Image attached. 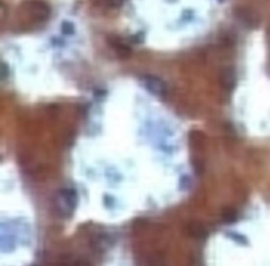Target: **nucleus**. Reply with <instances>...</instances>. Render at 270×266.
I'll return each instance as SVG.
<instances>
[{"instance_id":"nucleus-1","label":"nucleus","mask_w":270,"mask_h":266,"mask_svg":"<svg viewBox=\"0 0 270 266\" xmlns=\"http://www.w3.org/2000/svg\"><path fill=\"white\" fill-rule=\"evenodd\" d=\"M78 195L73 188H62L54 197L55 207L62 216L70 217L77 206Z\"/></svg>"},{"instance_id":"nucleus-2","label":"nucleus","mask_w":270,"mask_h":266,"mask_svg":"<svg viewBox=\"0 0 270 266\" xmlns=\"http://www.w3.org/2000/svg\"><path fill=\"white\" fill-rule=\"evenodd\" d=\"M25 14L31 18L32 22L43 24L46 23L51 16L50 5L41 0H32L27 1L25 5Z\"/></svg>"},{"instance_id":"nucleus-3","label":"nucleus","mask_w":270,"mask_h":266,"mask_svg":"<svg viewBox=\"0 0 270 266\" xmlns=\"http://www.w3.org/2000/svg\"><path fill=\"white\" fill-rule=\"evenodd\" d=\"M141 83L145 87V89L148 90L151 94H153L154 97L164 98L167 95V84H166V81L163 78L156 76V75H144V76L141 77Z\"/></svg>"},{"instance_id":"nucleus-4","label":"nucleus","mask_w":270,"mask_h":266,"mask_svg":"<svg viewBox=\"0 0 270 266\" xmlns=\"http://www.w3.org/2000/svg\"><path fill=\"white\" fill-rule=\"evenodd\" d=\"M219 81L221 89H224L226 91H232L237 86V73L232 68H224L220 73Z\"/></svg>"},{"instance_id":"nucleus-5","label":"nucleus","mask_w":270,"mask_h":266,"mask_svg":"<svg viewBox=\"0 0 270 266\" xmlns=\"http://www.w3.org/2000/svg\"><path fill=\"white\" fill-rule=\"evenodd\" d=\"M110 45L113 48L116 55L120 56L121 58H129L132 55V50H131V48L119 37L111 38Z\"/></svg>"},{"instance_id":"nucleus-6","label":"nucleus","mask_w":270,"mask_h":266,"mask_svg":"<svg viewBox=\"0 0 270 266\" xmlns=\"http://www.w3.org/2000/svg\"><path fill=\"white\" fill-rule=\"evenodd\" d=\"M113 243V239L106 234H100L93 238L92 247L99 252L108 250Z\"/></svg>"},{"instance_id":"nucleus-7","label":"nucleus","mask_w":270,"mask_h":266,"mask_svg":"<svg viewBox=\"0 0 270 266\" xmlns=\"http://www.w3.org/2000/svg\"><path fill=\"white\" fill-rule=\"evenodd\" d=\"M187 230H188V234L196 239H202L207 235V230L204 226L203 223H200L198 221H192L188 224V227H187Z\"/></svg>"},{"instance_id":"nucleus-8","label":"nucleus","mask_w":270,"mask_h":266,"mask_svg":"<svg viewBox=\"0 0 270 266\" xmlns=\"http://www.w3.org/2000/svg\"><path fill=\"white\" fill-rule=\"evenodd\" d=\"M238 219L237 211L232 208H226L221 213V220L226 224H232Z\"/></svg>"},{"instance_id":"nucleus-9","label":"nucleus","mask_w":270,"mask_h":266,"mask_svg":"<svg viewBox=\"0 0 270 266\" xmlns=\"http://www.w3.org/2000/svg\"><path fill=\"white\" fill-rule=\"evenodd\" d=\"M61 32L65 34V35H72L75 32V25L72 22H69V20H64V22L61 23V26H60Z\"/></svg>"},{"instance_id":"nucleus-10","label":"nucleus","mask_w":270,"mask_h":266,"mask_svg":"<svg viewBox=\"0 0 270 266\" xmlns=\"http://www.w3.org/2000/svg\"><path fill=\"white\" fill-rule=\"evenodd\" d=\"M228 237H229L230 239H232L233 241H235L237 243H240V244H247V239L246 237H244L243 235H240V234H235V233H229L227 234Z\"/></svg>"},{"instance_id":"nucleus-11","label":"nucleus","mask_w":270,"mask_h":266,"mask_svg":"<svg viewBox=\"0 0 270 266\" xmlns=\"http://www.w3.org/2000/svg\"><path fill=\"white\" fill-rule=\"evenodd\" d=\"M103 4H106L109 8H120L121 5H123L124 0H101Z\"/></svg>"},{"instance_id":"nucleus-12","label":"nucleus","mask_w":270,"mask_h":266,"mask_svg":"<svg viewBox=\"0 0 270 266\" xmlns=\"http://www.w3.org/2000/svg\"><path fill=\"white\" fill-rule=\"evenodd\" d=\"M5 69H6V65L3 63V64H2V66H1V78H2V79H4V78H5V76H6V75L9 74V70L6 71Z\"/></svg>"},{"instance_id":"nucleus-13","label":"nucleus","mask_w":270,"mask_h":266,"mask_svg":"<svg viewBox=\"0 0 270 266\" xmlns=\"http://www.w3.org/2000/svg\"><path fill=\"white\" fill-rule=\"evenodd\" d=\"M218 1H219V2H221H221H224V0H218Z\"/></svg>"},{"instance_id":"nucleus-14","label":"nucleus","mask_w":270,"mask_h":266,"mask_svg":"<svg viewBox=\"0 0 270 266\" xmlns=\"http://www.w3.org/2000/svg\"><path fill=\"white\" fill-rule=\"evenodd\" d=\"M33 266H38V265H33Z\"/></svg>"}]
</instances>
